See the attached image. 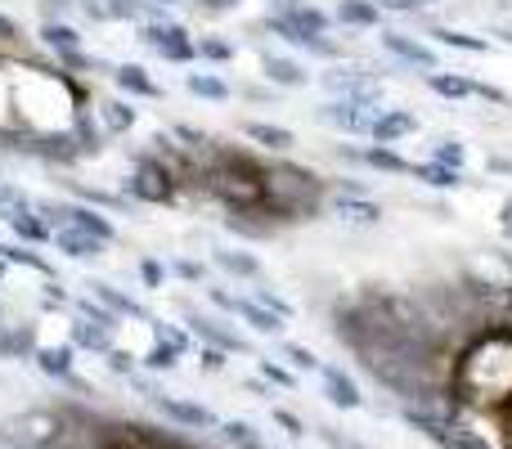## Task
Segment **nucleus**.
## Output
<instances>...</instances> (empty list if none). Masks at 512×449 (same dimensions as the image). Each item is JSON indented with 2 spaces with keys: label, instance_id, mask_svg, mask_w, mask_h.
<instances>
[{
  "label": "nucleus",
  "instance_id": "nucleus-33",
  "mask_svg": "<svg viewBox=\"0 0 512 449\" xmlns=\"http://www.w3.org/2000/svg\"><path fill=\"white\" fill-rule=\"evenodd\" d=\"M0 256H5V265H27V270H36L45 283L54 279V265L45 261L36 247H27V243H0Z\"/></svg>",
  "mask_w": 512,
  "mask_h": 449
},
{
  "label": "nucleus",
  "instance_id": "nucleus-30",
  "mask_svg": "<svg viewBox=\"0 0 512 449\" xmlns=\"http://www.w3.org/2000/svg\"><path fill=\"white\" fill-rule=\"evenodd\" d=\"M409 176H414L418 185H427V189H463V185H468V176H463V171L441 167V162H414V171H409Z\"/></svg>",
  "mask_w": 512,
  "mask_h": 449
},
{
  "label": "nucleus",
  "instance_id": "nucleus-28",
  "mask_svg": "<svg viewBox=\"0 0 512 449\" xmlns=\"http://www.w3.org/2000/svg\"><path fill=\"white\" fill-rule=\"evenodd\" d=\"M95 117L104 122L108 135H126V131L135 126V108L126 104V99H113V95H108V99H95Z\"/></svg>",
  "mask_w": 512,
  "mask_h": 449
},
{
  "label": "nucleus",
  "instance_id": "nucleus-41",
  "mask_svg": "<svg viewBox=\"0 0 512 449\" xmlns=\"http://www.w3.org/2000/svg\"><path fill=\"white\" fill-rule=\"evenodd\" d=\"M279 355H283V360H288L297 373H319V364H324L315 351H310V346H301V342H279Z\"/></svg>",
  "mask_w": 512,
  "mask_h": 449
},
{
  "label": "nucleus",
  "instance_id": "nucleus-21",
  "mask_svg": "<svg viewBox=\"0 0 512 449\" xmlns=\"http://www.w3.org/2000/svg\"><path fill=\"white\" fill-rule=\"evenodd\" d=\"M333 23L355 27V32H382V9L373 0H337Z\"/></svg>",
  "mask_w": 512,
  "mask_h": 449
},
{
  "label": "nucleus",
  "instance_id": "nucleus-58",
  "mask_svg": "<svg viewBox=\"0 0 512 449\" xmlns=\"http://www.w3.org/2000/svg\"><path fill=\"white\" fill-rule=\"evenodd\" d=\"M504 427H508V432H504V449H512V409H508V418H504Z\"/></svg>",
  "mask_w": 512,
  "mask_h": 449
},
{
  "label": "nucleus",
  "instance_id": "nucleus-63",
  "mask_svg": "<svg viewBox=\"0 0 512 449\" xmlns=\"http://www.w3.org/2000/svg\"><path fill=\"white\" fill-rule=\"evenodd\" d=\"M508 328H512V310H508Z\"/></svg>",
  "mask_w": 512,
  "mask_h": 449
},
{
  "label": "nucleus",
  "instance_id": "nucleus-19",
  "mask_svg": "<svg viewBox=\"0 0 512 449\" xmlns=\"http://www.w3.org/2000/svg\"><path fill=\"white\" fill-rule=\"evenodd\" d=\"M113 86L122 90L126 99H162V86L149 77L144 63H117L113 68Z\"/></svg>",
  "mask_w": 512,
  "mask_h": 449
},
{
  "label": "nucleus",
  "instance_id": "nucleus-59",
  "mask_svg": "<svg viewBox=\"0 0 512 449\" xmlns=\"http://www.w3.org/2000/svg\"><path fill=\"white\" fill-rule=\"evenodd\" d=\"M158 9H176V5H189V0H153Z\"/></svg>",
  "mask_w": 512,
  "mask_h": 449
},
{
  "label": "nucleus",
  "instance_id": "nucleus-22",
  "mask_svg": "<svg viewBox=\"0 0 512 449\" xmlns=\"http://www.w3.org/2000/svg\"><path fill=\"white\" fill-rule=\"evenodd\" d=\"M328 212H337L346 225H382V207L373 198H346V194H328Z\"/></svg>",
  "mask_w": 512,
  "mask_h": 449
},
{
  "label": "nucleus",
  "instance_id": "nucleus-31",
  "mask_svg": "<svg viewBox=\"0 0 512 449\" xmlns=\"http://www.w3.org/2000/svg\"><path fill=\"white\" fill-rule=\"evenodd\" d=\"M41 45L50 54H68V50H86V36L77 32V27L72 23H41Z\"/></svg>",
  "mask_w": 512,
  "mask_h": 449
},
{
  "label": "nucleus",
  "instance_id": "nucleus-60",
  "mask_svg": "<svg viewBox=\"0 0 512 449\" xmlns=\"http://www.w3.org/2000/svg\"><path fill=\"white\" fill-rule=\"evenodd\" d=\"M5 270H9V265H5V256H0V279H5Z\"/></svg>",
  "mask_w": 512,
  "mask_h": 449
},
{
  "label": "nucleus",
  "instance_id": "nucleus-4",
  "mask_svg": "<svg viewBox=\"0 0 512 449\" xmlns=\"http://www.w3.org/2000/svg\"><path fill=\"white\" fill-rule=\"evenodd\" d=\"M135 41H140L144 50H153L158 59H167V63H194L198 59L194 36H189V27L176 23V18H162V23L135 27Z\"/></svg>",
  "mask_w": 512,
  "mask_h": 449
},
{
  "label": "nucleus",
  "instance_id": "nucleus-24",
  "mask_svg": "<svg viewBox=\"0 0 512 449\" xmlns=\"http://www.w3.org/2000/svg\"><path fill=\"white\" fill-rule=\"evenodd\" d=\"M36 346L32 324H0V360H36Z\"/></svg>",
  "mask_w": 512,
  "mask_h": 449
},
{
  "label": "nucleus",
  "instance_id": "nucleus-36",
  "mask_svg": "<svg viewBox=\"0 0 512 449\" xmlns=\"http://www.w3.org/2000/svg\"><path fill=\"white\" fill-rule=\"evenodd\" d=\"M77 203L99 207V212H131V198L126 194H108V189H90V185H72Z\"/></svg>",
  "mask_w": 512,
  "mask_h": 449
},
{
  "label": "nucleus",
  "instance_id": "nucleus-43",
  "mask_svg": "<svg viewBox=\"0 0 512 449\" xmlns=\"http://www.w3.org/2000/svg\"><path fill=\"white\" fill-rule=\"evenodd\" d=\"M198 45V59L203 63H230L234 59V45L225 41V36H194Z\"/></svg>",
  "mask_w": 512,
  "mask_h": 449
},
{
  "label": "nucleus",
  "instance_id": "nucleus-51",
  "mask_svg": "<svg viewBox=\"0 0 512 449\" xmlns=\"http://www.w3.org/2000/svg\"><path fill=\"white\" fill-rule=\"evenodd\" d=\"M243 0H189V9L194 14H203V18H221V14H234Z\"/></svg>",
  "mask_w": 512,
  "mask_h": 449
},
{
  "label": "nucleus",
  "instance_id": "nucleus-20",
  "mask_svg": "<svg viewBox=\"0 0 512 449\" xmlns=\"http://www.w3.org/2000/svg\"><path fill=\"white\" fill-rule=\"evenodd\" d=\"M212 265L216 270H225L230 279H243V283H261L265 279L261 261H256L252 252H243V247H212Z\"/></svg>",
  "mask_w": 512,
  "mask_h": 449
},
{
  "label": "nucleus",
  "instance_id": "nucleus-12",
  "mask_svg": "<svg viewBox=\"0 0 512 449\" xmlns=\"http://www.w3.org/2000/svg\"><path fill=\"white\" fill-rule=\"evenodd\" d=\"M0 221H5L9 229H14V238L18 243H27V247H41V243H54V229L36 216V203H32V194L23 198V203H9L5 212H0Z\"/></svg>",
  "mask_w": 512,
  "mask_h": 449
},
{
  "label": "nucleus",
  "instance_id": "nucleus-52",
  "mask_svg": "<svg viewBox=\"0 0 512 449\" xmlns=\"http://www.w3.org/2000/svg\"><path fill=\"white\" fill-rule=\"evenodd\" d=\"M472 99H486V104H499V108H512V95L499 86H490V81H477L472 77Z\"/></svg>",
  "mask_w": 512,
  "mask_h": 449
},
{
  "label": "nucleus",
  "instance_id": "nucleus-13",
  "mask_svg": "<svg viewBox=\"0 0 512 449\" xmlns=\"http://www.w3.org/2000/svg\"><path fill=\"white\" fill-rule=\"evenodd\" d=\"M319 387H324V396H328V405H337V409H364V391H360V382L351 378V373L342 369V364H319Z\"/></svg>",
  "mask_w": 512,
  "mask_h": 449
},
{
  "label": "nucleus",
  "instance_id": "nucleus-50",
  "mask_svg": "<svg viewBox=\"0 0 512 449\" xmlns=\"http://www.w3.org/2000/svg\"><path fill=\"white\" fill-rule=\"evenodd\" d=\"M194 360H198V369H203V373H225V369H230V355L216 351V346H198Z\"/></svg>",
  "mask_w": 512,
  "mask_h": 449
},
{
  "label": "nucleus",
  "instance_id": "nucleus-57",
  "mask_svg": "<svg viewBox=\"0 0 512 449\" xmlns=\"http://www.w3.org/2000/svg\"><path fill=\"white\" fill-rule=\"evenodd\" d=\"M239 95H243V99H256V104H265V99H270V95H265V90H256V86H243Z\"/></svg>",
  "mask_w": 512,
  "mask_h": 449
},
{
  "label": "nucleus",
  "instance_id": "nucleus-55",
  "mask_svg": "<svg viewBox=\"0 0 512 449\" xmlns=\"http://www.w3.org/2000/svg\"><path fill=\"white\" fill-rule=\"evenodd\" d=\"M18 41H23V27L9 14H0V45H18Z\"/></svg>",
  "mask_w": 512,
  "mask_h": 449
},
{
  "label": "nucleus",
  "instance_id": "nucleus-26",
  "mask_svg": "<svg viewBox=\"0 0 512 449\" xmlns=\"http://www.w3.org/2000/svg\"><path fill=\"white\" fill-rule=\"evenodd\" d=\"M54 252H63L68 261H95V256H104V243L90 234H81V229H54Z\"/></svg>",
  "mask_w": 512,
  "mask_h": 449
},
{
  "label": "nucleus",
  "instance_id": "nucleus-37",
  "mask_svg": "<svg viewBox=\"0 0 512 449\" xmlns=\"http://www.w3.org/2000/svg\"><path fill=\"white\" fill-rule=\"evenodd\" d=\"M252 216H261V212H225V229L230 234H239V238H270L274 234V221H252Z\"/></svg>",
  "mask_w": 512,
  "mask_h": 449
},
{
  "label": "nucleus",
  "instance_id": "nucleus-34",
  "mask_svg": "<svg viewBox=\"0 0 512 449\" xmlns=\"http://www.w3.org/2000/svg\"><path fill=\"white\" fill-rule=\"evenodd\" d=\"M149 333H153V342H171L180 355H194L198 351V337L189 333V328H180V324H167V319H158L153 315L149 319Z\"/></svg>",
  "mask_w": 512,
  "mask_h": 449
},
{
  "label": "nucleus",
  "instance_id": "nucleus-18",
  "mask_svg": "<svg viewBox=\"0 0 512 449\" xmlns=\"http://www.w3.org/2000/svg\"><path fill=\"white\" fill-rule=\"evenodd\" d=\"M72 140H77V149H81V158H99L104 153V140H108V131H104V122H99L90 108H72Z\"/></svg>",
  "mask_w": 512,
  "mask_h": 449
},
{
  "label": "nucleus",
  "instance_id": "nucleus-49",
  "mask_svg": "<svg viewBox=\"0 0 512 449\" xmlns=\"http://www.w3.org/2000/svg\"><path fill=\"white\" fill-rule=\"evenodd\" d=\"M328 185V194H346V198H373V189L364 185L360 176H333V180H324Z\"/></svg>",
  "mask_w": 512,
  "mask_h": 449
},
{
  "label": "nucleus",
  "instance_id": "nucleus-14",
  "mask_svg": "<svg viewBox=\"0 0 512 449\" xmlns=\"http://www.w3.org/2000/svg\"><path fill=\"white\" fill-rule=\"evenodd\" d=\"M36 369L45 373V378H54V382H63L68 387L72 378H77V346L72 342H41L36 346Z\"/></svg>",
  "mask_w": 512,
  "mask_h": 449
},
{
  "label": "nucleus",
  "instance_id": "nucleus-35",
  "mask_svg": "<svg viewBox=\"0 0 512 449\" xmlns=\"http://www.w3.org/2000/svg\"><path fill=\"white\" fill-rule=\"evenodd\" d=\"M248 297L256 301V306H265V310H270L274 319H283V324H292V319H297V306H292V301L283 297V292H274L265 279H261V283H252V292H248Z\"/></svg>",
  "mask_w": 512,
  "mask_h": 449
},
{
  "label": "nucleus",
  "instance_id": "nucleus-47",
  "mask_svg": "<svg viewBox=\"0 0 512 449\" xmlns=\"http://www.w3.org/2000/svg\"><path fill=\"white\" fill-rule=\"evenodd\" d=\"M104 360H108V369H113L117 378H135V373H140V355H135V351H122V346H113Z\"/></svg>",
  "mask_w": 512,
  "mask_h": 449
},
{
  "label": "nucleus",
  "instance_id": "nucleus-42",
  "mask_svg": "<svg viewBox=\"0 0 512 449\" xmlns=\"http://www.w3.org/2000/svg\"><path fill=\"white\" fill-rule=\"evenodd\" d=\"M256 369H261V378L270 382V387H279V391H297V373H292L288 364H279V360H261V355H256Z\"/></svg>",
  "mask_w": 512,
  "mask_h": 449
},
{
  "label": "nucleus",
  "instance_id": "nucleus-44",
  "mask_svg": "<svg viewBox=\"0 0 512 449\" xmlns=\"http://www.w3.org/2000/svg\"><path fill=\"white\" fill-rule=\"evenodd\" d=\"M427 162H441V167L463 171V167H468V149H463L459 140H436L432 144V158H427Z\"/></svg>",
  "mask_w": 512,
  "mask_h": 449
},
{
  "label": "nucleus",
  "instance_id": "nucleus-27",
  "mask_svg": "<svg viewBox=\"0 0 512 449\" xmlns=\"http://www.w3.org/2000/svg\"><path fill=\"white\" fill-rule=\"evenodd\" d=\"M185 90L194 99H207V104H230L234 99V86L216 72H185Z\"/></svg>",
  "mask_w": 512,
  "mask_h": 449
},
{
  "label": "nucleus",
  "instance_id": "nucleus-29",
  "mask_svg": "<svg viewBox=\"0 0 512 449\" xmlns=\"http://www.w3.org/2000/svg\"><path fill=\"white\" fill-rule=\"evenodd\" d=\"M427 81V90L432 95H441V99H450V104H463V99H472V77L468 72H432V77H423Z\"/></svg>",
  "mask_w": 512,
  "mask_h": 449
},
{
  "label": "nucleus",
  "instance_id": "nucleus-15",
  "mask_svg": "<svg viewBox=\"0 0 512 449\" xmlns=\"http://www.w3.org/2000/svg\"><path fill=\"white\" fill-rule=\"evenodd\" d=\"M418 113H409V108H382L378 117H373V131H369V144H387V149H396L405 135L418 131Z\"/></svg>",
  "mask_w": 512,
  "mask_h": 449
},
{
  "label": "nucleus",
  "instance_id": "nucleus-10",
  "mask_svg": "<svg viewBox=\"0 0 512 449\" xmlns=\"http://www.w3.org/2000/svg\"><path fill=\"white\" fill-rule=\"evenodd\" d=\"M153 409H158L167 423L185 427V432H221V423H225V418H216L207 405H198V400H180V396H158Z\"/></svg>",
  "mask_w": 512,
  "mask_h": 449
},
{
  "label": "nucleus",
  "instance_id": "nucleus-11",
  "mask_svg": "<svg viewBox=\"0 0 512 449\" xmlns=\"http://www.w3.org/2000/svg\"><path fill=\"white\" fill-rule=\"evenodd\" d=\"M265 14H279V18H288L297 32H306V36H328L333 32V14L328 9H319L315 0H270L265 5Z\"/></svg>",
  "mask_w": 512,
  "mask_h": 449
},
{
  "label": "nucleus",
  "instance_id": "nucleus-48",
  "mask_svg": "<svg viewBox=\"0 0 512 449\" xmlns=\"http://www.w3.org/2000/svg\"><path fill=\"white\" fill-rule=\"evenodd\" d=\"M36 9H41V23H68L77 14V0H36Z\"/></svg>",
  "mask_w": 512,
  "mask_h": 449
},
{
  "label": "nucleus",
  "instance_id": "nucleus-61",
  "mask_svg": "<svg viewBox=\"0 0 512 449\" xmlns=\"http://www.w3.org/2000/svg\"><path fill=\"white\" fill-rule=\"evenodd\" d=\"M0 324H5V306H0Z\"/></svg>",
  "mask_w": 512,
  "mask_h": 449
},
{
  "label": "nucleus",
  "instance_id": "nucleus-38",
  "mask_svg": "<svg viewBox=\"0 0 512 449\" xmlns=\"http://www.w3.org/2000/svg\"><path fill=\"white\" fill-rule=\"evenodd\" d=\"M221 441L234 445V449H252V445H261L265 436L256 432V423H248V418H225V423H221Z\"/></svg>",
  "mask_w": 512,
  "mask_h": 449
},
{
  "label": "nucleus",
  "instance_id": "nucleus-53",
  "mask_svg": "<svg viewBox=\"0 0 512 449\" xmlns=\"http://www.w3.org/2000/svg\"><path fill=\"white\" fill-rule=\"evenodd\" d=\"M274 423H279V427H283V432H288V436H292V441H301V436H306V432H310V427H306V423H301V418H297V414H292V409H283V405H274Z\"/></svg>",
  "mask_w": 512,
  "mask_h": 449
},
{
  "label": "nucleus",
  "instance_id": "nucleus-56",
  "mask_svg": "<svg viewBox=\"0 0 512 449\" xmlns=\"http://www.w3.org/2000/svg\"><path fill=\"white\" fill-rule=\"evenodd\" d=\"M243 391H252L256 400H274V387L265 378H248V382H243Z\"/></svg>",
  "mask_w": 512,
  "mask_h": 449
},
{
  "label": "nucleus",
  "instance_id": "nucleus-17",
  "mask_svg": "<svg viewBox=\"0 0 512 449\" xmlns=\"http://www.w3.org/2000/svg\"><path fill=\"white\" fill-rule=\"evenodd\" d=\"M261 77L270 81V86H279V90H301L310 81V72L301 68L297 59H288V54L261 50Z\"/></svg>",
  "mask_w": 512,
  "mask_h": 449
},
{
  "label": "nucleus",
  "instance_id": "nucleus-25",
  "mask_svg": "<svg viewBox=\"0 0 512 449\" xmlns=\"http://www.w3.org/2000/svg\"><path fill=\"white\" fill-rule=\"evenodd\" d=\"M239 131L248 135L252 144H261L265 153H292L297 149V135L288 126H274V122H239Z\"/></svg>",
  "mask_w": 512,
  "mask_h": 449
},
{
  "label": "nucleus",
  "instance_id": "nucleus-16",
  "mask_svg": "<svg viewBox=\"0 0 512 449\" xmlns=\"http://www.w3.org/2000/svg\"><path fill=\"white\" fill-rule=\"evenodd\" d=\"M86 288H90V297H95L99 306H108V310H113L117 319H140V324H149V319H153L149 310H144L140 301L131 297V292H122V288H117V283H108V279H90Z\"/></svg>",
  "mask_w": 512,
  "mask_h": 449
},
{
  "label": "nucleus",
  "instance_id": "nucleus-5",
  "mask_svg": "<svg viewBox=\"0 0 512 449\" xmlns=\"http://www.w3.org/2000/svg\"><path fill=\"white\" fill-rule=\"evenodd\" d=\"M378 45H382V54H387L396 68L423 72V77L441 72V54H436V45H427L423 36H409V32H400V27H382Z\"/></svg>",
  "mask_w": 512,
  "mask_h": 449
},
{
  "label": "nucleus",
  "instance_id": "nucleus-32",
  "mask_svg": "<svg viewBox=\"0 0 512 449\" xmlns=\"http://www.w3.org/2000/svg\"><path fill=\"white\" fill-rule=\"evenodd\" d=\"M427 36H436L441 45H450V50H463V54H486V50H490L486 36H472V32H459V27H441V23H427Z\"/></svg>",
  "mask_w": 512,
  "mask_h": 449
},
{
  "label": "nucleus",
  "instance_id": "nucleus-39",
  "mask_svg": "<svg viewBox=\"0 0 512 449\" xmlns=\"http://www.w3.org/2000/svg\"><path fill=\"white\" fill-rule=\"evenodd\" d=\"M180 364V351L171 342H153L149 351L140 355V369H149V373H171Z\"/></svg>",
  "mask_w": 512,
  "mask_h": 449
},
{
  "label": "nucleus",
  "instance_id": "nucleus-62",
  "mask_svg": "<svg viewBox=\"0 0 512 449\" xmlns=\"http://www.w3.org/2000/svg\"><path fill=\"white\" fill-rule=\"evenodd\" d=\"M423 5H441V0H423Z\"/></svg>",
  "mask_w": 512,
  "mask_h": 449
},
{
  "label": "nucleus",
  "instance_id": "nucleus-6",
  "mask_svg": "<svg viewBox=\"0 0 512 449\" xmlns=\"http://www.w3.org/2000/svg\"><path fill=\"white\" fill-rule=\"evenodd\" d=\"M203 292H207V301H212V306L230 310L234 319H243V324H248L252 333H261V337H279L283 328H288L283 319H274L270 310L256 306V301H252V297H243V292H230V288H221V283H207Z\"/></svg>",
  "mask_w": 512,
  "mask_h": 449
},
{
  "label": "nucleus",
  "instance_id": "nucleus-23",
  "mask_svg": "<svg viewBox=\"0 0 512 449\" xmlns=\"http://www.w3.org/2000/svg\"><path fill=\"white\" fill-rule=\"evenodd\" d=\"M68 342L77 346V351H90V355H108L117 346V333H108V328H99V324H90V319H72L68 324Z\"/></svg>",
  "mask_w": 512,
  "mask_h": 449
},
{
  "label": "nucleus",
  "instance_id": "nucleus-1",
  "mask_svg": "<svg viewBox=\"0 0 512 449\" xmlns=\"http://www.w3.org/2000/svg\"><path fill=\"white\" fill-rule=\"evenodd\" d=\"M450 405L468 414L508 418L512 409V328H486L459 355L450 373Z\"/></svg>",
  "mask_w": 512,
  "mask_h": 449
},
{
  "label": "nucleus",
  "instance_id": "nucleus-2",
  "mask_svg": "<svg viewBox=\"0 0 512 449\" xmlns=\"http://www.w3.org/2000/svg\"><path fill=\"white\" fill-rule=\"evenodd\" d=\"M319 86H324L333 99L382 108V77L369 68V63H328V68L319 72Z\"/></svg>",
  "mask_w": 512,
  "mask_h": 449
},
{
  "label": "nucleus",
  "instance_id": "nucleus-64",
  "mask_svg": "<svg viewBox=\"0 0 512 449\" xmlns=\"http://www.w3.org/2000/svg\"><path fill=\"white\" fill-rule=\"evenodd\" d=\"M355 449H364V445H355Z\"/></svg>",
  "mask_w": 512,
  "mask_h": 449
},
{
  "label": "nucleus",
  "instance_id": "nucleus-3",
  "mask_svg": "<svg viewBox=\"0 0 512 449\" xmlns=\"http://www.w3.org/2000/svg\"><path fill=\"white\" fill-rule=\"evenodd\" d=\"M131 167H135V176L122 189L131 203H176V171L167 162L153 158V153H135Z\"/></svg>",
  "mask_w": 512,
  "mask_h": 449
},
{
  "label": "nucleus",
  "instance_id": "nucleus-45",
  "mask_svg": "<svg viewBox=\"0 0 512 449\" xmlns=\"http://www.w3.org/2000/svg\"><path fill=\"white\" fill-rule=\"evenodd\" d=\"M135 270H140L144 288H153V292H158V288H167V274H171V270L158 261V256H140V261H135Z\"/></svg>",
  "mask_w": 512,
  "mask_h": 449
},
{
  "label": "nucleus",
  "instance_id": "nucleus-8",
  "mask_svg": "<svg viewBox=\"0 0 512 449\" xmlns=\"http://www.w3.org/2000/svg\"><path fill=\"white\" fill-rule=\"evenodd\" d=\"M333 153L342 162H351V167H369V171H382V176H409L414 171V162L400 149H387V144H337Z\"/></svg>",
  "mask_w": 512,
  "mask_h": 449
},
{
  "label": "nucleus",
  "instance_id": "nucleus-40",
  "mask_svg": "<svg viewBox=\"0 0 512 449\" xmlns=\"http://www.w3.org/2000/svg\"><path fill=\"white\" fill-rule=\"evenodd\" d=\"M77 315L90 319V324H99V328H108V333H117V328H122V319H117L108 306H99L90 292H86V297H77Z\"/></svg>",
  "mask_w": 512,
  "mask_h": 449
},
{
  "label": "nucleus",
  "instance_id": "nucleus-9",
  "mask_svg": "<svg viewBox=\"0 0 512 449\" xmlns=\"http://www.w3.org/2000/svg\"><path fill=\"white\" fill-rule=\"evenodd\" d=\"M378 113H382V108L351 104V99H328V104L315 108V122L333 126V131H342V135H364V140H369L373 117H378Z\"/></svg>",
  "mask_w": 512,
  "mask_h": 449
},
{
  "label": "nucleus",
  "instance_id": "nucleus-7",
  "mask_svg": "<svg viewBox=\"0 0 512 449\" xmlns=\"http://www.w3.org/2000/svg\"><path fill=\"white\" fill-rule=\"evenodd\" d=\"M185 324H189V333L198 337V346H216V351H225V355H252V342L239 333V328L225 324V319L185 306Z\"/></svg>",
  "mask_w": 512,
  "mask_h": 449
},
{
  "label": "nucleus",
  "instance_id": "nucleus-54",
  "mask_svg": "<svg viewBox=\"0 0 512 449\" xmlns=\"http://www.w3.org/2000/svg\"><path fill=\"white\" fill-rule=\"evenodd\" d=\"M373 5H378L382 14H418L423 0H373Z\"/></svg>",
  "mask_w": 512,
  "mask_h": 449
},
{
  "label": "nucleus",
  "instance_id": "nucleus-46",
  "mask_svg": "<svg viewBox=\"0 0 512 449\" xmlns=\"http://www.w3.org/2000/svg\"><path fill=\"white\" fill-rule=\"evenodd\" d=\"M167 270L176 274V279H185V283H198V288H207V265H203V261H189V256H176V261H167Z\"/></svg>",
  "mask_w": 512,
  "mask_h": 449
}]
</instances>
